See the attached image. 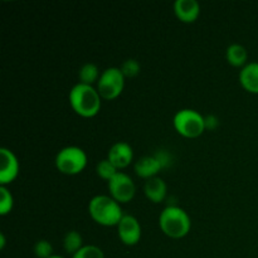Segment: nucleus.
I'll use <instances>...</instances> for the list:
<instances>
[{
  "label": "nucleus",
  "mask_w": 258,
  "mask_h": 258,
  "mask_svg": "<svg viewBox=\"0 0 258 258\" xmlns=\"http://www.w3.org/2000/svg\"><path fill=\"white\" fill-rule=\"evenodd\" d=\"M239 82L249 93L258 95V62L247 63L239 72Z\"/></svg>",
  "instance_id": "obj_13"
},
{
  "label": "nucleus",
  "mask_w": 258,
  "mask_h": 258,
  "mask_svg": "<svg viewBox=\"0 0 258 258\" xmlns=\"http://www.w3.org/2000/svg\"><path fill=\"white\" fill-rule=\"evenodd\" d=\"M55 168L66 175H77L87 166V155L78 146H67L58 151L55 156Z\"/></svg>",
  "instance_id": "obj_5"
},
{
  "label": "nucleus",
  "mask_w": 258,
  "mask_h": 258,
  "mask_svg": "<svg viewBox=\"0 0 258 258\" xmlns=\"http://www.w3.org/2000/svg\"><path fill=\"white\" fill-rule=\"evenodd\" d=\"M14 207V198L7 186H0V214L7 216Z\"/></svg>",
  "instance_id": "obj_19"
},
{
  "label": "nucleus",
  "mask_w": 258,
  "mask_h": 258,
  "mask_svg": "<svg viewBox=\"0 0 258 258\" xmlns=\"http://www.w3.org/2000/svg\"><path fill=\"white\" fill-rule=\"evenodd\" d=\"M161 169H164V166L161 161L159 160L158 156H156V154L143 156L135 163V171L138 176L146 179V180L155 178L160 173Z\"/></svg>",
  "instance_id": "obj_12"
},
{
  "label": "nucleus",
  "mask_w": 258,
  "mask_h": 258,
  "mask_svg": "<svg viewBox=\"0 0 258 258\" xmlns=\"http://www.w3.org/2000/svg\"><path fill=\"white\" fill-rule=\"evenodd\" d=\"M173 123L176 133L188 139L198 138L207 130L206 117L191 108H183L178 111L174 116Z\"/></svg>",
  "instance_id": "obj_4"
},
{
  "label": "nucleus",
  "mask_w": 258,
  "mask_h": 258,
  "mask_svg": "<svg viewBox=\"0 0 258 258\" xmlns=\"http://www.w3.org/2000/svg\"><path fill=\"white\" fill-rule=\"evenodd\" d=\"M78 77H80V83L92 86L95 82H98L101 75L97 66L93 64V63H85V64L81 67Z\"/></svg>",
  "instance_id": "obj_16"
},
{
  "label": "nucleus",
  "mask_w": 258,
  "mask_h": 258,
  "mask_svg": "<svg viewBox=\"0 0 258 258\" xmlns=\"http://www.w3.org/2000/svg\"><path fill=\"white\" fill-rule=\"evenodd\" d=\"M101 96L93 86L77 83L70 92V103L77 115L93 117L101 110Z\"/></svg>",
  "instance_id": "obj_1"
},
{
  "label": "nucleus",
  "mask_w": 258,
  "mask_h": 258,
  "mask_svg": "<svg viewBox=\"0 0 258 258\" xmlns=\"http://www.w3.org/2000/svg\"><path fill=\"white\" fill-rule=\"evenodd\" d=\"M34 254L38 258H50L53 256V247L45 239H40L34 246Z\"/></svg>",
  "instance_id": "obj_22"
},
{
  "label": "nucleus",
  "mask_w": 258,
  "mask_h": 258,
  "mask_svg": "<svg viewBox=\"0 0 258 258\" xmlns=\"http://www.w3.org/2000/svg\"><path fill=\"white\" fill-rule=\"evenodd\" d=\"M217 126H218V120H217L216 116H206V128H212V130H214Z\"/></svg>",
  "instance_id": "obj_23"
},
{
  "label": "nucleus",
  "mask_w": 258,
  "mask_h": 258,
  "mask_svg": "<svg viewBox=\"0 0 258 258\" xmlns=\"http://www.w3.org/2000/svg\"><path fill=\"white\" fill-rule=\"evenodd\" d=\"M96 171H97V175L100 176V178L110 181L111 179L118 173V169L116 168V166L113 165L107 158H106L97 164V166H96Z\"/></svg>",
  "instance_id": "obj_18"
},
{
  "label": "nucleus",
  "mask_w": 258,
  "mask_h": 258,
  "mask_svg": "<svg viewBox=\"0 0 258 258\" xmlns=\"http://www.w3.org/2000/svg\"><path fill=\"white\" fill-rule=\"evenodd\" d=\"M174 13L183 23H194L201 14V5L197 0H176L174 3Z\"/></svg>",
  "instance_id": "obj_11"
},
{
  "label": "nucleus",
  "mask_w": 258,
  "mask_h": 258,
  "mask_svg": "<svg viewBox=\"0 0 258 258\" xmlns=\"http://www.w3.org/2000/svg\"><path fill=\"white\" fill-rule=\"evenodd\" d=\"M0 158H2V166H0V184L2 186H7L19 174V161L12 150L7 148L0 149Z\"/></svg>",
  "instance_id": "obj_9"
},
{
  "label": "nucleus",
  "mask_w": 258,
  "mask_h": 258,
  "mask_svg": "<svg viewBox=\"0 0 258 258\" xmlns=\"http://www.w3.org/2000/svg\"><path fill=\"white\" fill-rule=\"evenodd\" d=\"M117 233L123 244L135 246L141 239V226L135 217L125 214L117 224Z\"/></svg>",
  "instance_id": "obj_8"
},
{
  "label": "nucleus",
  "mask_w": 258,
  "mask_h": 258,
  "mask_svg": "<svg viewBox=\"0 0 258 258\" xmlns=\"http://www.w3.org/2000/svg\"><path fill=\"white\" fill-rule=\"evenodd\" d=\"M226 58L228 63L233 67H242L247 64V59H248V53L247 49L242 44H231L227 48Z\"/></svg>",
  "instance_id": "obj_15"
},
{
  "label": "nucleus",
  "mask_w": 258,
  "mask_h": 258,
  "mask_svg": "<svg viewBox=\"0 0 258 258\" xmlns=\"http://www.w3.org/2000/svg\"><path fill=\"white\" fill-rule=\"evenodd\" d=\"M166 191H168V186L165 181L159 176L148 179L144 186V193L146 198L153 203H161L165 199Z\"/></svg>",
  "instance_id": "obj_14"
},
{
  "label": "nucleus",
  "mask_w": 258,
  "mask_h": 258,
  "mask_svg": "<svg viewBox=\"0 0 258 258\" xmlns=\"http://www.w3.org/2000/svg\"><path fill=\"white\" fill-rule=\"evenodd\" d=\"M88 213L97 224L103 227L117 226L122 217L121 204L110 196H96L88 204Z\"/></svg>",
  "instance_id": "obj_2"
},
{
  "label": "nucleus",
  "mask_w": 258,
  "mask_h": 258,
  "mask_svg": "<svg viewBox=\"0 0 258 258\" xmlns=\"http://www.w3.org/2000/svg\"><path fill=\"white\" fill-rule=\"evenodd\" d=\"M159 227L164 234L174 239L183 238L189 233L191 221L188 213L183 208L176 206H169L161 212L159 217Z\"/></svg>",
  "instance_id": "obj_3"
},
{
  "label": "nucleus",
  "mask_w": 258,
  "mask_h": 258,
  "mask_svg": "<svg viewBox=\"0 0 258 258\" xmlns=\"http://www.w3.org/2000/svg\"><path fill=\"white\" fill-rule=\"evenodd\" d=\"M107 159L120 170L127 168L134 159V150L125 141H118L113 144L108 150Z\"/></svg>",
  "instance_id": "obj_10"
},
{
  "label": "nucleus",
  "mask_w": 258,
  "mask_h": 258,
  "mask_svg": "<svg viewBox=\"0 0 258 258\" xmlns=\"http://www.w3.org/2000/svg\"><path fill=\"white\" fill-rule=\"evenodd\" d=\"M72 258H105V253L100 247L87 244V246H83L77 253L73 254Z\"/></svg>",
  "instance_id": "obj_20"
},
{
  "label": "nucleus",
  "mask_w": 258,
  "mask_h": 258,
  "mask_svg": "<svg viewBox=\"0 0 258 258\" xmlns=\"http://www.w3.org/2000/svg\"><path fill=\"white\" fill-rule=\"evenodd\" d=\"M63 247L68 254H76L83 247V238L77 231H70L63 238Z\"/></svg>",
  "instance_id": "obj_17"
},
{
  "label": "nucleus",
  "mask_w": 258,
  "mask_h": 258,
  "mask_svg": "<svg viewBox=\"0 0 258 258\" xmlns=\"http://www.w3.org/2000/svg\"><path fill=\"white\" fill-rule=\"evenodd\" d=\"M108 193L117 203H128L135 197L136 186L130 175L118 171L110 181H107Z\"/></svg>",
  "instance_id": "obj_7"
},
{
  "label": "nucleus",
  "mask_w": 258,
  "mask_h": 258,
  "mask_svg": "<svg viewBox=\"0 0 258 258\" xmlns=\"http://www.w3.org/2000/svg\"><path fill=\"white\" fill-rule=\"evenodd\" d=\"M121 72L125 76V78H134L140 73V63L136 59H127L121 64Z\"/></svg>",
  "instance_id": "obj_21"
},
{
  "label": "nucleus",
  "mask_w": 258,
  "mask_h": 258,
  "mask_svg": "<svg viewBox=\"0 0 258 258\" xmlns=\"http://www.w3.org/2000/svg\"><path fill=\"white\" fill-rule=\"evenodd\" d=\"M50 258H64V257H62V256H57V254H53L52 257Z\"/></svg>",
  "instance_id": "obj_25"
},
{
  "label": "nucleus",
  "mask_w": 258,
  "mask_h": 258,
  "mask_svg": "<svg viewBox=\"0 0 258 258\" xmlns=\"http://www.w3.org/2000/svg\"><path fill=\"white\" fill-rule=\"evenodd\" d=\"M5 247V236L4 233H0V248L4 249Z\"/></svg>",
  "instance_id": "obj_24"
},
{
  "label": "nucleus",
  "mask_w": 258,
  "mask_h": 258,
  "mask_svg": "<svg viewBox=\"0 0 258 258\" xmlns=\"http://www.w3.org/2000/svg\"><path fill=\"white\" fill-rule=\"evenodd\" d=\"M125 87V76L118 67H110L101 73L97 82V92L102 100H115L122 93Z\"/></svg>",
  "instance_id": "obj_6"
}]
</instances>
